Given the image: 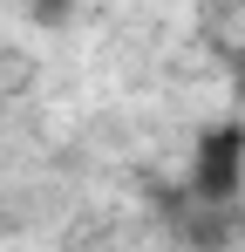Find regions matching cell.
Instances as JSON below:
<instances>
[{
  "mask_svg": "<svg viewBox=\"0 0 245 252\" xmlns=\"http://www.w3.org/2000/svg\"><path fill=\"white\" fill-rule=\"evenodd\" d=\"M184 191L198 211H225L245 198V123H211L191 143V164H184Z\"/></svg>",
  "mask_w": 245,
  "mask_h": 252,
  "instance_id": "6da1fadb",
  "label": "cell"
},
{
  "mask_svg": "<svg viewBox=\"0 0 245 252\" xmlns=\"http://www.w3.org/2000/svg\"><path fill=\"white\" fill-rule=\"evenodd\" d=\"M21 7H28L34 28H68L75 21V0H21Z\"/></svg>",
  "mask_w": 245,
  "mask_h": 252,
  "instance_id": "7a4b0ae2",
  "label": "cell"
}]
</instances>
